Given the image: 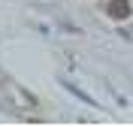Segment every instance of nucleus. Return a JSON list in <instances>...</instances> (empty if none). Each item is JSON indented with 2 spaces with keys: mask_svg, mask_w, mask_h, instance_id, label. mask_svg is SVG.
<instances>
[{
  "mask_svg": "<svg viewBox=\"0 0 133 127\" xmlns=\"http://www.w3.org/2000/svg\"><path fill=\"white\" fill-rule=\"evenodd\" d=\"M130 12H133L130 0H112V3H106V15H109V18H115V21L130 18Z\"/></svg>",
  "mask_w": 133,
  "mask_h": 127,
  "instance_id": "obj_1",
  "label": "nucleus"
}]
</instances>
